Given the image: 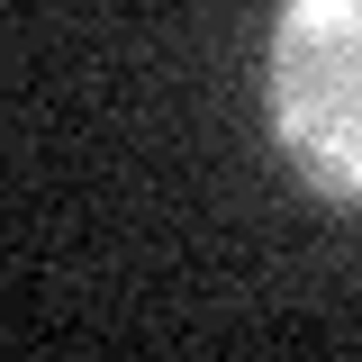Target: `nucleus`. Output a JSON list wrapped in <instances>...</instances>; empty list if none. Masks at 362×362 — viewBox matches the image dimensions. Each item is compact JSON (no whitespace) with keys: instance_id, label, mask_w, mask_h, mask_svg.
<instances>
[{"instance_id":"nucleus-1","label":"nucleus","mask_w":362,"mask_h":362,"mask_svg":"<svg viewBox=\"0 0 362 362\" xmlns=\"http://www.w3.org/2000/svg\"><path fill=\"white\" fill-rule=\"evenodd\" d=\"M272 136L299 173L362 209V0H290L263 54Z\"/></svg>"}]
</instances>
